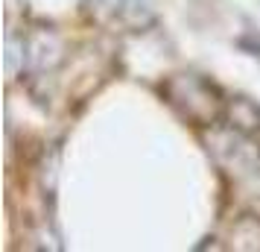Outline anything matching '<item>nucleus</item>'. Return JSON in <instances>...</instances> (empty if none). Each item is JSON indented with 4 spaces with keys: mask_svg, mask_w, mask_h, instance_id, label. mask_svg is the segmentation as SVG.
<instances>
[{
    "mask_svg": "<svg viewBox=\"0 0 260 252\" xmlns=\"http://www.w3.org/2000/svg\"><path fill=\"white\" fill-rule=\"evenodd\" d=\"M208 150L234 191L243 197H260V144L254 135L237 132L228 123H216L208 135Z\"/></svg>",
    "mask_w": 260,
    "mask_h": 252,
    "instance_id": "obj_1",
    "label": "nucleus"
},
{
    "mask_svg": "<svg viewBox=\"0 0 260 252\" xmlns=\"http://www.w3.org/2000/svg\"><path fill=\"white\" fill-rule=\"evenodd\" d=\"M161 97L187 123L202 126V129H213L222 120L225 100H228L219 91V85L211 82L208 76H202L196 71L170 73L164 82H161Z\"/></svg>",
    "mask_w": 260,
    "mask_h": 252,
    "instance_id": "obj_2",
    "label": "nucleus"
},
{
    "mask_svg": "<svg viewBox=\"0 0 260 252\" xmlns=\"http://www.w3.org/2000/svg\"><path fill=\"white\" fill-rule=\"evenodd\" d=\"M26 50H29V68L38 76H53L68 59L64 38L53 26H36L32 33H26Z\"/></svg>",
    "mask_w": 260,
    "mask_h": 252,
    "instance_id": "obj_3",
    "label": "nucleus"
},
{
    "mask_svg": "<svg viewBox=\"0 0 260 252\" xmlns=\"http://www.w3.org/2000/svg\"><path fill=\"white\" fill-rule=\"evenodd\" d=\"M222 123H228L231 129L237 132H246V135H257L260 132V106L248 97L237 94L225 100V115Z\"/></svg>",
    "mask_w": 260,
    "mask_h": 252,
    "instance_id": "obj_4",
    "label": "nucleus"
},
{
    "mask_svg": "<svg viewBox=\"0 0 260 252\" xmlns=\"http://www.w3.org/2000/svg\"><path fill=\"white\" fill-rule=\"evenodd\" d=\"M228 240H231L228 246L237 252H260V214H254V211L240 214L231 223Z\"/></svg>",
    "mask_w": 260,
    "mask_h": 252,
    "instance_id": "obj_5",
    "label": "nucleus"
},
{
    "mask_svg": "<svg viewBox=\"0 0 260 252\" xmlns=\"http://www.w3.org/2000/svg\"><path fill=\"white\" fill-rule=\"evenodd\" d=\"M132 0H79L82 15L96 26H120Z\"/></svg>",
    "mask_w": 260,
    "mask_h": 252,
    "instance_id": "obj_6",
    "label": "nucleus"
},
{
    "mask_svg": "<svg viewBox=\"0 0 260 252\" xmlns=\"http://www.w3.org/2000/svg\"><path fill=\"white\" fill-rule=\"evenodd\" d=\"M24 68H29V50H26V33L9 30L6 36V73L9 79H18Z\"/></svg>",
    "mask_w": 260,
    "mask_h": 252,
    "instance_id": "obj_7",
    "label": "nucleus"
},
{
    "mask_svg": "<svg viewBox=\"0 0 260 252\" xmlns=\"http://www.w3.org/2000/svg\"><path fill=\"white\" fill-rule=\"evenodd\" d=\"M59 167H61V153L59 144H50V150L44 153V161H41V191L44 197L56 200V185H59Z\"/></svg>",
    "mask_w": 260,
    "mask_h": 252,
    "instance_id": "obj_8",
    "label": "nucleus"
},
{
    "mask_svg": "<svg viewBox=\"0 0 260 252\" xmlns=\"http://www.w3.org/2000/svg\"><path fill=\"white\" fill-rule=\"evenodd\" d=\"M196 249H222V243H216V238H205V243H196Z\"/></svg>",
    "mask_w": 260,
    "mask_h": 252,
    "instance_id": "obj_9",
    "label": "nucleus"
}]
</instances>
